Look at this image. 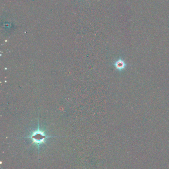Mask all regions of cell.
<instances>
[{"label":"cell","mask_w":169,"mask_h":169,"mask_svg":"<svg viewBox=\"0 0 169 169\" xmlns=\"http://www.w3.org/2000/svg\"><path fill=\"white\" fill-rule=\"evenodd\" d=\"M115 66L116 68L118 70H122L125 66V62L121 59L118 60L115 63Z\"/></svg>","instance_id":"2"},{"label":"cell","mask_w":169,"mask_h":169,"mask_svg":"<svg viewBox=\"0 0 169 169\" xmlns=\"http://www.w3.org/2000/svg\"><path fill=\"white\" fill-rule=\"evenodd\" d=\"M38 128L37 130L32 132L30 134L27 136L24 137V138H29L31 140V144H34L37 146L38 151H39L40 147L41 145L46 143V140L50 137H53L56 136H49L47 135L45 132L40 128L39 121L38 122Z\"/></svg>","instance_id":"1"}]
</instances>
